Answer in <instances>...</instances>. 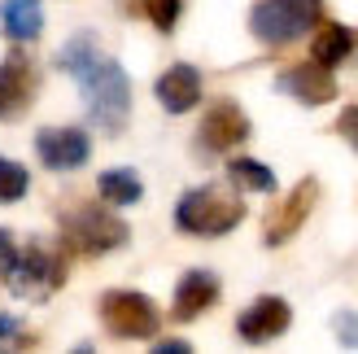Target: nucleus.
Instances as JSON below:
<instances>
[{"mask_svg": "<svg viewBox=\"0 0 358 354\" xmlns=\"http://www.w3.org/2000/svg\"><path fill=\"white\" fill-rule=\"evenodd\" d=\"M315 201H319V180L315 175H306V180H297L293 184V192L284 197L271 215H266V227H262V241L271 245H289L297 232H301V223L310 219V210H315Z\"/></svg>", "mask_w": 358, "mask_h": 354, "instance_id": "0eeeda50", "label": "nucleus"}, {"mask_svg": "<svg viewBox=\"0 0 358 354\" xmlns=\"http://www.w3.org/2000/svg\"><path fill=\"white\" fill-rule=\"evenodd\" d=\"M0 27L13 44H31L44 31V5L40 0H5L0 5Z\"/></svg>", "mask_w": 358, "mask_h": 354, "instance_id": "2eb2a0df", "label": "nucleus"}, {"mask_svg": "<svg viewBox=\"0 0 358 354\" xmlns=\"http://www.w3.org/2000/svg\"><path fill=\"white\" fill-rule=\"evenodd\" d=\"M140 9H145V17L162 31V35H171L175 27H179V13H184V0H140Z\"/></svg>", "mask_w": 358, "mask_h": 354, "instance_id": "6ab92c4d", "label": "nucleus"}, {"mask_svg": "<svg viewBox=\"0 0 358 354\" xmlns=\"http://www.w3.org/2000/svg\"><path fill=\"white\" fill-rule=\"evenodd\" d=\"M96 192H101L105 206H136L140 197H145V184H140L136 171L118 167V171H105L101 180H96Z\"/></svg>", "mask_w": 358, "mask_h": 354, "instance_id": "f3484780", "label": "nucleus"}, {"mask_svg": "<svg viewBox=\"0 0 358 354\" xmlns=\"http://www.w3.org/2000/svg\"><path fill=\"white\" fill-rule=\"evenodd\" d=\"M35 97V62L27 52H9L0 62V118L22 114Z\"/></svg>", "mask_w": 358, "mask_h": 354, "instance_id": "f8f14e48", "label": "nucleus"}, {"mask_svg": "<svg viewBox=\"0 0 358 354\" xmlns=\"http://www.w3.org/2000/svg\"><path fill=\"white\" fill-rule=\"evenodd\" d=\"M289 324H293V306L284 302V297L266 293V297H258L254 306H245V311L236 315V337H241L245 346H266V341L284 337V332H289Z\"/></svg>", "mask_w": 358, "mask_h": 354, "instance_id": "1a4fd4ad", "label": "nucleus"}, {"mask_svg": "<svg viewBox=\"0 0 358 354\" xmlns=\"http://www.w3.org/2000/svg\"><path fill=\"white\" fill-rule=\"evenodd\" d=\"M332 332H336V341L341 346H358V311H336L332 315Z\"/></svg>", "mask_w": 358, "mask_h": 354, "instance_id": "412c9836", "label": "nucleus"}, {"mask_svg": "<svg viewBox=\"0 0 358 354\" xmlns=\"http://www.w3.org/2000/svg\"><path fill=\"white\" fill-rule=\"evenodd\" d=\"M219 302V276L214 271H184L175 285V302H171V320L175 324H192L196 315H206Z\"/></svg>", "mask_w": 358, "mask_h": 354, "instance_id": "ddd939ff", "label": "nucleus"}, {"mask_svg": "<svg viewBox=\"0 0 358 354\" xmlns=\"http://www.w3.org/2000/svg\"><path fill=\"white\" fill-rule=\"evenodd\" d=\"M27 184H31L27 167H17V162H9V157H0V201H22V197H27Z\"/></svg>", "mask_w": 358, "mask_h": 354, "instance_id": "aec40b11", "label": "nucleus"}, {"mask_svg": "<svg viewBox=\"0 0 358 354\" xmlns=\"http://www.w3.org/2000/svg\"><path fill=\"white\" fill-rule=\"evenodd\" d=\"M319 17H324V0H254L249 31H254V40L284 48L301 40L310 27H319Z\"/></svg>", "mask_w": 358, "mask_h": 354, "instance_id": "20e7f679", "label": "nucleus"}, {"mask_svg": "<svg viewBox=\"0 0 358 354\" xmlns=\"http://www.w3.org/2000/svg\"><path fill=\"white\" fill-rule=\"evenodd\" d=\"M57 66L66 70L70 79L83 87V101H87V114L101 132L118 136L127 127V114H131V79L110 52H101V44L92 35H75L66 48Z\"/></svg>", "mask_w": 358, "mask_h": 354, "instance_id": "f257e3e1", "label": "nucleus"}, {"mask_svg": "<svg viewBox=\"0 0 358 354\" xmlns=\"http://www.w3.org/2000/svg\"><path fill=\"white\" fill-rule=\"evenodd\" d=\"M249 140V114L241 110L236 101H214L206 118H201V132H196V145L206 153H231Z\"/></svg>", "mask_w": 358, "mask_h": 354, "instance_id": "6e6552de", "label": "nucleus"}, {"mask_svg": "<svg viewBox=\"0 0 358 354\" xmlns=\"http://www.w3.org/2000/svg\"><path fill=\"white\" fill-rule=\"evenodd\" d=\"M5 285L13 289V297H31V302H44L52 289L66 285V258L52 254L48 245L31 241L27 250H17L13 267L5 271Z\"/></svg>", "mask_w": 358, "mask_h": 354, "instance_id": "39448f33", "label": "nucleus"}, {"mask_svg": "<svg viewBox=\"0 0 358 354\" xmlns=\"http://www.w3.org/2000/svg\"><path fill=\"white\" fill-rule=\"evenodd\" d=\"M241 219H245V201L219 184L188 188L175 206V227L188 236H227Z\"/></svg>", "mask_w": 358, "mask_h": 354, "instance_id": "f03ea898", "label": "nucleus"}, {"mask_svg": "<svg viewBox=\"0 0 358 354\" xmlns=\"http://www.w3.org/2000/svg\"><path fill=\"white\" fill-rule=\"evenodd\" d=\"M227 175L236 180L245 192H275V171L254 162V157H231L227 162Z\"/></svg>", "mask_w": 358, "mask_h": 354, "instance_id": "a211bd4d", "label": "nucleus"}, {"mask_svg": "<svg viewBox=\"0 0 358 354\" xmlns=\"http://www.w3.org/2000/svg\"><path fill=\"white\" fill-rule=\"evenodd\" d=\"M13 332H17V320H9V315H0V341H5V337H13Z\"/></svg>", "mask_w": 358, "mask_h": 354, "instance_id": "393cba45", "label": "nucleus"}, {"mask_svg": "<svg viewBox=\"0 0 358 354\" xmlns=\"http://www.w3.org/2000/svg\"><path fill=\"white\" fill-rule=\"evenodd\" d=\"M275 87L284 97L301 101V105H328V101H336V79H332V70L319 66V62H301V66L280 70Z\"/></svg>", "mask_w": 358, "mask_h": 354, "instance_id": "9b49d317", "label": "nucleus"}, {"mask_svg": "<svg viewBox=\"0 0 358 354\" xmlns=\"http://www.w3.org/2000/svg\"><path fill=\"white\" fill-rule=\"evenodd\" d=\"M35 153L48 171H79L92 157V136L83 127H44L35 136Z\"/></svg>", "mask_w": 358, "mask_h": 354, "instance_id": "9d476101", "label": "nucleus"}, {"mask_svg": "<svg viewBox=\"0 0 358 354\" xmlns=\"http://www.w3.org/2000/svg\"><path fill=\"white\" fill-rule=\"evenodd\" d=\"M101 324L110 337L118 341H149L157 328H162V315L149 302L145 293H131V289H110L101 297Z\"/></svg>", "mask_w": 358, "mask_h": 354, "instance_id": "423d86ee", "label": "nucleus"}, {"mask_svg": "<svg viewBox=\"0 0 358 354\" xmlns=\"http://www.w3.org/2000/svg\"><path fill=\"white\" fill-rule=\"evenodd\" d=\"M153 350H157V354H188V350H192V346H188V341H184V337H166V341H157V346H153Z\"/></svg>", "mask_w": 358, "mask_h": 354, "instance_id": "b1692460", "label": "nucleus"}, {"mask_svg": "<svg viewBox=\"0 0 358 354\" xmlns=\"http://www.w3.org/2000/svg\"><path fill=\"white\" fill-rule=\"evenodd\" d=\"M62 241L70 254L96 258V254H110L118 245H127V223L96 201H70L62 210Z\"/></svg>", "mask_w": 358, "mask_h": 354, "instance_id": "7ed1b4c3", "label": "nucleus"}, {"mask_svg": "<svg viewBox=\"0 0 358 354\" xmlns=\"http://www.w3.org/2000/svg\"><path fill=\"white\" fill-rule=\"evenodd\" d=\"M157 101H162L166 114H188L196 101H201V70L188 66V62H175L171 70L157 75Z\"/></svg>", "mask_w": 358, "mask_h": 354, "instance_id": "4468645a", "label": "nucleus"}, {"mask_svg": "<svg viewBox=\"0 0 358 354\" xmlns=\"http://www.w3.org/2000/svg\"><path fill=\"white\" fill-rule=\"evenodd\" d=\"M13 258H17V245H13V236L0 227V280H5V271L13 267Z\"/></svg>", "mask_w": 358, "mask_h": 354, "instance_id": "5701e85b", "label": "nucleus"}, {"mask_svg": "<svg viewBox=\"0 0 358 354\" xmlns=\"http://www.w3.org/2000/svg\"><path fill=\"white\" fill-rule=\"evenodd\" d=\"M336 132H341L350 145H354V153H358V105H345V110H341V118H336Z\"/></svg>", "mask_w": 358, "mask_h": 354, "instance_id": "4be33fe9", "label": "nucleus"}, {"mask_svg": "<svg viewBox=\"0 0 358 354\" xmlns=\"http://www.w3.org/2000/svg\"><path fill=\"white\" fill-rule=\"evenodd\" d=\"M354 52V31H345L341 22H324L315 31V40H310V62H319V66H341L345 57Z\"/></svg>", "mask_w": 358, "mask_h": 354, "instance_id": "dca6fc26", "label": "nucleus"}, {"mask_svg": "<svg viewBox=\"0 0 358 354\" xmlns=\"http://www.w3.org/2000/svg\"><path fill=\"white\" fill-rule=\"evenodd\" d=\"M354 44H358V35H354Z\"/></svg>", "mask_w": 358, "mask_h": 354, "instance_id": "a878e982", "label": "nucleus"}]
</instances>
